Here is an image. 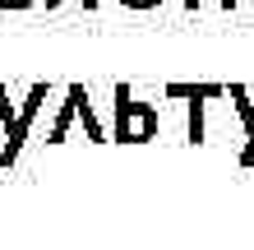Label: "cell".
<instances>
[{
    "mask_svg": "<svg viewBox=\"0 0 254 250\" xmlns=\"http://www.w3.org/2000/svg\"><path fill=\"white\" fill-rule=\"evenodd\" d=\"M88 97V88L83 83H74V88H65V107H61V116H56V125L47 130V144H61L65 139V130H69V121L79 116V102Z\"/></svg>",
    "mask_w": 254,
    "mask_h": 250,
    "instance_id": "5b68a950",
    "label": "cell"
},
{
    "mask_svg": "<svg viewBox=\"0 0 254 250\" xmlns=\"http://www.w3.org/2000/svg\"><path fill=\"white\" fill-rule=\"evenodd\" d=\"M227 97H231V111L245 121V149H241V163L254 167V102H250V88H227Z\"/></svg>",
    "mask_w": 254,
    "mask_h": 250,
    "instance_id": "277c9868",
    "label": "cell"
},
{
    "mask_svg": "<svg viewBox=\"0 0 254 250\" xmlns=\"http://www.w3.org/2000/svg\"><path fill=\"white\" fill-rule=\"evenodd\" d=\"M222 93H227L222 83H167V97H185L190 102V139L194 144H203V135H208L203 130V107L213 97H222Z\"/></svg>",
    "mask_w": 254,
    "mask_h": 250,
    "instance_id": "3957f363",
    "label": "cell"
},
{
    "mask_svg": "<svg viewBox=\"0 0 254 250\" xmlns=\"http://www.w3.org/2000/svg\"><path fill=\"white\" fill-rule=\"evenodd\" d=\"M51 97V88L47 83H33L28 88V97H23V107L14 111V125L5 130V149H0V167H14L19 163V153H23V139L33 135V121H37V111H42V102Z\"/></svg>",
    "mask_w": 254,
    "mask_h": 250,
    "instance_id": "7a4b0ae2",
    "label": "cell"
},
{
    "mask_svg": "<svg viewBox=\"0 0 254 250\" xmlns=\"http://www.w3.org/2000/svg\"><path fill=\"white\" fill-rule=\"evenodd\" d=\"M28 5H37V0H0V9H28Z\"/></svg>",
    "mask_w": 254,
    "mask_h": 250,
    "instance_id": "52a82bcc",
    "label": "cell"
},
{
    "mask_svg": "<svg viewBox=\"0 0 254 250\" xmlns=\"http://www.w3.org/2000/svg\"><path fill=\"white\" fill-rule=\"evenodd\" d=\"M116 139L121 144L157 139V111L148 102H134V88H116Z\"/></svg>",
    "mask_w": 254,
    "mask_h": 250,
    "instance_id": "6da1fadb",
    "label": "cell"
},
{
    "mask_svg": "<svg viewBox=\"0 0 254 250\" xmlns=\"http://www.w3.org/2000/svg\"><path fill=\"white\" fill-rule=\"evenodd\" d=\"M125 9H153V5H162V0H121Z\"/></svg>",
    "mask_w": 254,
    "mask_h": 250,
    "instance_id": "8992f818",
    "label": "cell"
},
{
    "mask_svg": "<svg viewBox=\"0 0 254 250\" xmlns=\"http://www.w3.org/2000/svg\"><path fill=\"white\" fill-rule=\"evenodd\" d=\"M185 5H190V9H199V0H185ZM222 5H227V9H231V5H236V0H222Z\"/></svg>",
    "mask_w": 254,
    "mask_h": 250,
    "instance_id": "9c48e42d",
    "label": "cell"
},
{
    "mask_svg": "<svg viewBox=\"0 0 254 250\" xmlns=\"http://www.w3.org/2000/svg\"><path fill=\"white\" fill-rule=\"evenodd\" d=\"M61 0H47V9H56ZM83 9H97V0H83Z\"/></svg>",
    "mask_w": 254,
    "mask_h": 250,
    "instance_id": "ba28073f",
    "label": "cell"
}]
</instances>
